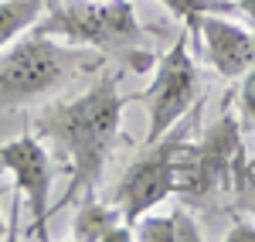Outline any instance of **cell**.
Returning <instances> with one entry per match:
<instances>
[{"label": "cell", "mask_w": 255, "mask_h": 242, "mask_svg": "<svg viewBox=\"0 0 255 242\" xmlns=\"http://www.w3.org/2000/svg\"><path fill=\"white\" fill-rule=\"evenodd\" d=\"M129 96L119 92V75L106 72L92 89L79 92L75 99H65L48 106L34 120V133L48 140L72 167L68 198L72 202L79 191L92 195L106 174V164L113 157L123 133V109Z\"/></svg>", "instance_id": "1"}, {"label": "cell", "mask_w": 255, "mask_h": 242, "mask_svg": "<svg viewBox=\"0 0 255 242\" xmlns=\"http://www.w3.org/2000/svg\"><path fill=\"white\" fill-rule=\"evenodd\" d=\"M102 51L58 41L48 31L27 27L0 51V109H17L65 89L82 72L102 68Z\"/></svg>", "instance_id": "2"}, {"label": "cell", "mask_w": 255, "mask_h": 242, "mask_svg": "<svg viewBox=\"0 0 255 242\" xmlns=\"http://www.w3.org/2000/svg\"><path fill=\"white\" fill-rule=\"evenodd\" d=\"M34 27L61 41L113 55L133 72H146L157 65V55L150 51L146 31L129 0H58Z\"/></svg>", "instance_id": "3"}, {"label": "cell", "mask_w": 255, "mask_h": 242, "mask_svg": "<svg viewBox=\"0 0 255 242\" xmlns=\"http://www.w3.org/2000/svg\"><path fill=\"white\" fill-rule=\"evenodd\" d=\"M242 157V126L225 109L197 143H184L177 157V195L184 202H204L221 188H232V171Z\"/></svg>", "instance_id": "4"}, {"label": "cell", "mask_w": 255, "mask_h": 242, "mask_svg": "<svg viewBox=\"0 0 255 242\" xmlns=\"http://www.w3.org/2000/svg\"><path fill=\"white\" fill-rule=\"evenodd\" d=\"M201 99V72L191 55V31L184 27L167 55L157 58L153 82L146 89V143L160 140L184 120Z\"/></svg>", "instance_id": "5"}, {"label": "cell", "mask_w": 255, "mask_h": 242, "mask_svg": "<svg viewBox=\"0 0 255 242\" xmlns=\"http://www.w3.org/2000/svg\"><path fill=\"white\" fill-rule=\"evenodd\" d=\"M184 143H187L184 126L177 123L170 133L146 143V150L119 178L113 205H119V212L126 215L129 225L136 222L139 215H146L157 205H163L170 195H177V157H180Z\"/></svg>", "instance_id": "6"}, {"label": "cell", "mask_w": 255, "mask_h": 242, "mask_svg": "<svg viewBox=\"0 0 255 242\" xmlns=\"http://www.w3.org/2000/svg\"><path fill=\"white\" fill-rule=\"evenodd\" d=\"M0 167L10 171V178L24 195V202L31 208V236L48 239V215H51V157L44 150L41 137L24 133L10 143H0Z\"/></svg>", "instance_id": "7"}, {"label": "cell", "mask_w": 255, "mask_h": 242, "mask_svg": "<svg viewBox=\"0 0 255 242\" xmlns=\"http://www.w3.org/2000/svg\"><path fill=\"white\" fill-rule=\"evenodd\" d=\"M184 27L201 38L204 58L211 61L218 75L242 79L255 61V31L242 27L232 14H197L184 20Z\"/></svg>", "instance_id": "8"}, {"label": "cell", "mask_w": 255, "mask_h": 242, "mask_svg": "<svg viewBox=\"0 0 255 242\" xmlns=\"http://www.w3.org/2000/svg\"><path fill=\"white\" fill-rule=\"evenodd\" d=\"M72 239L75 242H129L133 239V225L126 222V215L119 212V205H106L92 195H85L79 205L75 219H72Z\"/></svg>", "instance_id": "9"}, {"label": "cell", "mask_w": 255, "mask_h": 242, "mask_svg": "<svg viewBox=\"0 0 255 242\" xmlns=\"http://www.w3.org/2000/svg\"><path fill=\"white\" fill-rule=\"evenodd\" d=\"M133 239L139 242H197L204 239L197 219L187 212V208H174L167 215H157V212H146L133 222Z\"/></svg>", "instance_id": "10"}, {"label": "cell", "mask_w": 255, "mask_h": 242, "mask_svg": "<svg viewBox=\"0 0 255 242\" xmlns=\"http://www.w3.org/2000/svg\"><path fill=\"white\" fill-rule=\"evenodd\" d=\"M44 0H0V51L44 17Z\"/></svg>", "instance_id": "11"}, {"label": "cell", "mask_w": 255, "mask_h": 242, "mask_svg": "<svg viewBox=\"0 0 255 242\" xmlns=\"http://www.w3.org/2000/svg\"><path fill=\"white\" fill-rule=\"evenodd\" d=\"M174 17L180 20H191L197 14H242V7H238V0H160Z\"/></svg>", "instance_id": "12"}, {"label": "cell", "mask_w": 255, "mask_h": 242, "mask_svg": "<svg viewBox=\"0 0 255 242\" xmlns=\"http://www.w3.org/2000/svg\"><path fill=\"white\" fill-rule=\"evenodd\" d=\"M232 195H235V205L242 212H249L255 219V171L249 167L245 157L235 161V171H232Z\"/></svg>", "instance_id": "13"}, {"label": "cell", "mask_w": 255, "mask_h": 242, "mask_svg": "<svg viewBox=\"0 0 255 242\" xmlns=\"http://www.w3.org/2000/svg\"><path fill=\"white\" fill-rule=\"evenodd\" d=\"M238 113H242L245 126H255V61H252V68L242 75V89H238Z\"/></svg>", "instance_id": "14"}, {"label": "cell", "mask_w": 255, "mask_h": 242, "mask_svg": "<svg viewBox=\"0 0 255 242\" xmlns=\"http://www.w3.org/2000/svg\"><path fill=\"white\" fill-rule=\"evenodd\" d=\"M225 242H255V219H238L235 229H228Z\"/></svg>", "instance_id": "15"}, {"label": "cell", "mask_w": 255, "mask_h": 242, "mask_svg": "<svg viewBox=\"0 0 255 242\" xmlns=\"http://www.w3.org/2000/svg\"><path fill=\"white\" fill-rule=\"evenodd\" d=\"M0 239H7V222H3V212H0Z\"/></svg>", "instance_id": "16"}, {"label": "cell", "mask_w": 255, "mask_h": 242, "mask_svg": "<svg viewBox=\"0 0 255 242\" xmlns=\"http://www.w3.org/2000/svg\"><path fill=\"white\" fill-rule=\"evenodd\" d=\"M44 3H48V7H51V3H58V0H44Z\"/></svg>", "instance_id": "17"}]
</instances>
